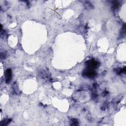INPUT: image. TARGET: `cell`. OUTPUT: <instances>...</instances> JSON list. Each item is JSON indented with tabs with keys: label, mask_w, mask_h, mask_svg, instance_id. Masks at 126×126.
<instances>
[{
	"label": "cell",
	"mask_w": 126,
	"mask_h": 126,
	"mask_svg": "<svg viewBox=\"0 0 126 126\" xmlns=\"http://www.w3.org/2000/svg\"><path fill=\"white\" fill-rule=\"evenodd\" d=\"M86 65L88 68H89L93 69L96 68L97 67L98 63L94 60H90L86 63Z\"/></svg>",
	"instance_id": "1"
},
{
	"label": "cell",
	"mask_w": 126,
	"mask_h": 126,
	"mask_svg": "<svg viewBox=\"0 0 126 126\" xmlns=\"http://www.w3.org/2000/svg\"><path fill=\"white\" fill-rule=\"evenodd\" d=\"M84 74L86 76L92 77H94L95 75V72L93 71L92 69H89V70L86 71L84 72Z\"/></svg>",
	"instance_id": "3"
},
{
	"label": "cell",
	"mask_w": 126,
	"mask_h": 126,
	"mask_svg": "<svg viewBox=\"0 0 126 126\" xmlns=\"http://www.w3.org/2000/svg\"><path fill=\"white\" fill-rule=\"evenodd\" d=\"M5 76L6 82L8 83L10 80V78L11 77V71L10 69H8V70L5 71Z\"/></svg>",
	"instance_id": "2"
},
{
	"label": "cell",
	"mask_w": 126,
	"mask_h": 126,
	"mask_svg": "<svg viewBox=\"0 0 126 126\" xmlns=\"http://www.w3.org/2000/svg\"><path fill=\"white\" fill-rule=\"evenodd\" d=\"M10 119H6V120H4L3 121H2L1 123V126H5V125H8L10 122Z\"/></svg>",
	"instance_id": "4"
}]
</instances>
